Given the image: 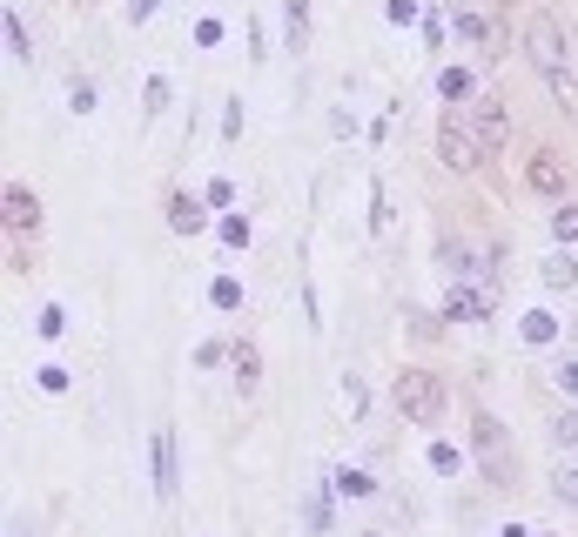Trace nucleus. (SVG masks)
I'll list each match as a JSON object with an SVG mask.
<instances>
[{"mask_svg": "<svg viewBox=\"0 0 578 537\" xmlns=\"http://www.w3.org/2000/svg\"><path fill=\"white\" fill-rule=\"evenodd\" d=\"M518 48H525V67L538 74V87L551 95V108H558L565 122H578V28H571L565 14L538 8V14H525Z\"/></svg>", "mask_w": 578, "mask_h": 537, "instance_id": "1", "label": "nucleus"}, {"mask_svg": "<svg viewBox=\"0 0 578 537\" xmlns=\"http://www.w3.org/2000/svg\"><path fill=\"white\" fill-rule=\"evenodd\" d=\"M471 464L484 471L491 491H518V477H525V457H518L512 430L491 417V410H471Z\"/></svg>", "mask_w": 578, "mask_h": 537, "instance_id": "2", "label": "nucleus"}, {"mask_svg": "<svg viewBox=\"0 0 578 537\" xmlns=\"http://www.w3.org/2000/svg\"><path fill=\"white\" fill-rule=\"evenodd\" d=\"M390 403H397V417H403V423L438 430V423H444V410H451V390H444V377H438V370L410 364V370H397V383H390Z\"/></svg>", "mask_w": 578, "mask_h": 537, "instance_id": "3", "label": "nucleus"}, {"mask_svg": "<svg viewBox=\"0 0 578 537\" xmlns=\"http://www.w3.org/2000/svg\"><path fill=\"white\" fill-rule=\"evenodd\" d=\"M438 161L451 168V175H477L491 155H484V141H477V128H471V115L464 108H444L438 115Z\"/></svg>", "mask_w": 578, "mask_h": 537, "instance_id": "4", "label": "nucleus"}, {"mask_svg": "<svg viewBox=\"0 0 578 537\" xmlns=\"http://www.w3.org/2000/svg\"><path fill=\"white\" fill-rule=\"evenodd\" d=\"M464 115H471V128H477V141H484L491 161L512 148V102H505V95H471Z\"/></svg>", "mask_w": 578, "mask_h": 537, "instance_id": "5", "label": "nucleus"}, {"mask_svg": "<svg viewBox=\"0 0 578 537\" xmlns=\"http://www.w3.org/2000/svg\"><path fill=\"white\" fill-rule=\"evenodd\" d=\"M525 189L545 196V202H565V196H571V161H565L558 148H532V161H525Z\"/></svg>", "mask_w": 578, "mask_h": 537, "instance_id": "6", "label": "nucleus"}, {"mask_svg": "<svg viewBox=\"0 0 578 537\" xmlns=\"http://www.w3.org/2000/svg\"><path fill=\"white\" fill-rule=\"evenodd\" d=\"M148 471H155V497H161V504H176V491H182V464H176V430H169V423L148 430Z\"/></svg>", "mask_w": 578, "mask_h": 537, "instance_id": "7", "label": "nucleus"}, {"mask_svg": "<svg viewBox=\"0 0 578 537\" xmlns=\"http://www.w3.org/2000/svg\"><path fill=\"white\" fill-rule=\"evenodd\" d=\"M0 222H8V235H34L41 229V196L28 182H8L0 189Z\"/></svg>", "mask_w": 578, "mask_h": 537, "instance_id": "8", "label": "nucleus"}, {"mask_svg": "<svg viewBox=\"0 0 578 537\" xmlns=\"http://www.w3.org/2000/svg\"><path fill=\"white\" fill-rule=\"evenodd\" d=\"M491 309H498V303L484 296V283H451V289H444V303H438V316H444V323H484Z\"/></svg>", "mask_w": 578, "mask_h": 537, "instance_id": "9", "label": "nucleus"}, {"mask_svg": "<svg viewBox=\"0 0 578 537\" xmlns=\"http://www.w3.org/2000/svg\"><path fill=\"white\" fill-rule=\"evenodd\" d=\"M161 215H169V229H176V235H202V229H209V196L169 189V202H161Z\"/></svg>", "mask_w": 578, "mask_h": 537, "instance_id": "10", "label": "nucleus"}, {"mask_svg": "<svg viewBox=\"0 0 578 537\" xmlns=\"http://www.w3.org/2000/svg\"><path fill=\"white\" fill-rule=\"evenodd\" d=\"M229 370H235V390H242V397H256V390H263V349H256L250 336H235V343H229Z\"/></svg>", "mask_w": 578, "mask_h": 537, "instance_id": "11", "label": "nucleus"}, {"mask_svg": "<svg viewBox=\"0 0 578 537\" xmlns=\"http://www.w3.org/2000/svg\"><path fill=\"white\" fill-rule=\"evenodd\" d=\"M451 34H458L464 48H505V28H491L477 8H451Z\"/></svg>", "mask_w": 578, "mask_h": 537, "instance_id": "12", "label": "nucleus"}, {"mask_svg": "<svg viewBox=\"0 0 578 537\" xmlns=\"http://www.w3.org/2000/svg\"><path fill=\"white\" fill-rule=\"evenodd\" d=\"M538 283H545V296H571V289H578V255H571V249H551V255L538 262Z\"/></svg>", "mask_w": 578, "mask_h": 537, "instance_id": "13", "label": "nucleus"}, {"mask_svg": "<svg viewBox=\"0 0 578 537\" xmlns=\"http://www.w3.org/2000/svg\"><path fill=\"white\" fill-rule=\"evenodd\" d=\"M283 54H309V0H283Z\"/></svg>", "mask_w": 578, "mask_h": 537, "instance_id": "14", "label": "nucleus"}, {"mask_svg": "<svg viewBox=\"0 0 578 537\" xmlns=\"http://www.w3.org/2000/svg\"><path fill=\"white\" fill-rule=\"evenodd\" d=\"M471 95H477V74L471 67H438V102L444 108H464Z\"/></svg>", "mask_w": 578, "mask_h": 537, "instance_id": "15", "label": "nucleus"}, {"mask_svg": "<svg viewBox=\"0 0 578 537\" xmlns=\"http://www.w3.org/2000/svg\"><path fill=\"white\" fill-rule=\"evenodd\" d=\"M329 491H337V484L323 477V484L303 497V530H309V537H329Z\"/></svg>", "mask_w": 578, "mask_h": 537, "instance_id": "16", "label": "nucleus"}, {"mask_svg": "<svg viewBox=\"0 0 578 537\" xmlns=\"http://www.w3.org/2000/svg\"><path fill=\"white\" fill-rule=\"evenodd\" d=\"M518 336H525L532 349H551V343H558V316H551V309H525V316H518Z\"/></svg>", "mask_w": 578, "mask_h": 537, "instance_id": "17", "label": "nucleus"}, {"mask_svg": "<svg viewBox=\"0 0 578 537\" xmlns=\"http://www.w3.org/2000/svg\"><path fill=\"white\" fill-rule=\"evenodd\" d=\"M169 102H176V81H169V74H148V87H141V122H161V115H169Z\"/></svg>", "mask_w": 578, "mask_h": 537, "instance_id": "18", "label": "nucleus"}, {"mask_svg": "<svg viewBox=\"0 0 578 537\" xmlns=\"http://www.w3.org/2000/svg\"><path fill=\"white\" fill-rule=\"evenodd\" d=\"M0 34H8V61H21V67L34 61V34H28V21H21L14 8H8V14H0Z\"/></svg>", "mask_w": 578, "mask_h": 537, "instance_id": "19", "label": "nucleus"}, {"mask_svg": "<svg viewBox=\"0 0 578 537\" xmlns=\"http://www.w3.org/2000/svg\"><path fill=\"white\" fill-rule=\"evenodd\" d=\"M329 484H337V497H377V477L357 471V464H337V471H323Z\"/></svg>", "mask_w": 578, "mask_h": 537, "instance_id": "20", "label": "nucleus"}, {"mask_svg": "<svg viewBox=\"0 0 578 537\" xmlns=\"http://www.w3.org/2000/svg\"><path fill=\"white\" fill-rule=\"evenodd\" d=\"M545 229H551V242H558V249H578V202H551Z\"/></svg>", "mask_w": 578, "mask_h": 537, "instance_id": "21", "label": "nucleus"}, {"mask_svg": "<svg viewBox=\"0 0 578 537\" xmlns=\"http://www.w3.org/2000/svg\"><path fill=\"white\" fill-rule=\"evenodd\" d=\"M216 235H222V249H250V215H242V209H222V222H216Z\"/></svg>", "mask_w": 578, "mask_h": 537, "instance_id": "22", "label": "nucleus"}, {"mask_svg": "<svg viewBox=\"0 0 578 537\" xmlns=\"http://www.w3.org/2000/svg\"><path fill=\"white\" fill-rule=\"evenodd\" d=\"M209 309H216V316H235V309H242V283H235V276H216V283H209Z\"/></svg>", "mask_w": 578, "mask_h": 537, "instance_id": "23", "label": "nucleus"}, {"mask_svg": "<svg viewBox=\"0 0 578 537\" xmlns=\"http://www.w3.org/2000/svg\"><path fill=\"white\" fill-rule=\"evenodd\" d=\"M390 222H397V202H390V189L377 182V189H370V229H377V235H390Z\"/></svg>", "mask_w": 578, "mask_h": 537, "instance_id": "24", "label": "nucleus"}, {"mask_svg": "<svg viewBox=\"0 0 578 537\" xmlns=\"http://www.w3.org/2000/svg\"><path fill=\"white\" fill-rule=\"evenodd\" d=\"M34 336H41V343H61V336H67V309H61V303H48V309L34 316Z\"/></svg>", "mask_w": 578, "mask_h": 537, "instance_id": "25", "label": "nucleus"}, {"mask_svg": "<svg viewBox=\"0 0 578 537\" xmlns=\"http://www.w3.org/2000/svg\"><path fill=\"white\" fill-rule=\"evenodd\" d=\"M551 497H558L565 510H578V464H558V471H551Z\"/></svg>", "mask_w": 578, "mask_h": 537, "instance_id": "26", "label": "nucleus"}, {"mask_svg": "<svg viewBox=\"0 0 578 537\" xmlns=\"http://www.w3.org/2000/svg\"><path fill=\"white\" fill-rule=\"evenodd\" d=\"M67 108L74 115H95V81L88 74H67Z\"/></svg>", "mask_w": 578, "mask_h": 537, "instance_id": "27", "label": "nucleus"}, {"mask_svg": "<svg viewBox=\"0 0 578 537\" xmlns=\"http://www.w3.org/2000/svg\"><path fill=\"white\" fill-rule=\"evenodd\" d=\"M383 21L390 28H418L424 21V0H383Z\"/></svg>", "mask_w": 578, "mask_h": 537, "instance_id": "28", "label": "nucleus"}, {"mask_svg": "<svg viewBox=\"0 0 578 537\" xmlns=\"http://www.w3.org/2000/svg\"><path fill=\"white\" fill-rule=\"evenodd\" d=\"M431 471H438V477H458V471H464V451L438 436V443H431Z\"/></svg>", "mask_w": 578, "mask_h": 537, "instance_id": "29", "label": "nucleus"}, {"mask_svg": "<svg viewBox=\"0 0 578 537\" xmlns=\"http://www.w3.org/2000/svg\"><path fill=\"white\" fill-rule=\"evenodd\" d=\"M344 403H350V417H357V423H364V417H370V383H364V377H357V370H350V377H344Z\"/></svg>", "mask_w": 578, "mask_h": 537, "instance_id": "30", "label": "nucleus"}, {"mask_svg": "<svg viewBox=\"0 0 578 537\" xmlns=\"http://www.w3.org/2000/svg\"><path fill=\"white\" fill-rule=\"evenodd\" d=\"M551 443H558V451H578V410H558L551 417Z\"/></svg>", "mask_w": 578, "mask_h": 537, "instance_id": "31", "label": "nucleus"}, {"mask_svg": "<svg viewBox=\"0 0 578 537\" xmlns=\"http://www.w3.org/2000/svg\"><path fill=\"white\" fill-rule=\"evenodd\" d=\"M551 383H558L565 397H578V356H558V364H551Z\"/></svg>", "mask_w": 578, "mask_h": 537, "instance_id": "32", "label": "nucleus"}, {"mask_svg": "<svg viewBox=\"0 0 578 537\" xmlns=\"http://www.w3.org/2000/svg\"><path fill=\"white\" fill-rule=\"evenodd\" d=\"M222 141H242V95L222 102Z\"/></svg>", "mask_w": 578, "mask_h": 537, "instance_id": "33", "label": "nucleus"}, {"mask_svg": "<svg viewBox=\"0 0 578 537\" xmlns=\"http://www.w3.org/2000/svg\"><path fill=\"white\" fill-rule=\"evenodd\" d=\"M202 196H209V209H235V182H229V175H216Z\"/></svg>", "mask_w": 578, "mask_h": 537, "instance_id": "34", "label": "nucleus"}, {"mask_svg": "<svg viewBox=\"0 0 578 537\" xmlns=\"http://www.w3.org/2000/svg\"><path fill=\"white\" fill-rule=\"evenodd\" d=\"M222 34H229V28H222L216 14H202V21H196V48H222Z\"/></svg>", "mask_w": 578, "mask_h": 537, "instance_id": "35", "label": "nucleus"}, {"mask_svg": "<svg viewBox=\"0 0 578 537\" xmlns=\"http://www.w3.org/2000/svg\"><path fill=\"white\" fill-rule=\"evenodd\" d=\"M34 383H41L48 397H61V390H67V370H61V364H41V370H34Z\"/></svg>", "mask_w": 578, "mask_h": 537, "instance_id": "36", "label": "nucleus"}, {"mask_svg": "<svg viewBox=\"0 0 578 537\" xmlns=\"http://www.w3.org/2000/svg\"><path fill=\"white\" fill-rule=\"evenodd\" d=\"M329 135H337V141H357V115L337 108V115H329Z\"/></svg>", "mask_w": 578, "mask_h": 537, "instance_id": "37", "label": "nucleus"}, {"mask_svg": "<svg viewBox=\"0 0 578 537\" xmlns=\"http://www.w3.org/2000/svg\"><path fill=\"white\" fill-rule=\"evenodd\" d=\"M196 364H202V370H222V364H229V349H222V343H202V349H196Z\"/></svg>", "mask_w": 578, "mask_h": 537, "instance_id": "38", "label": "nucleus"}, {"mask_svg": "<svg viewBox=\"0 0 578 537\" xmlns=\"http://www.w3.org/2000/svg\"><path fill=\"white\" fill-rule=\"evenodd\" d=\"M155 14H161V0H128V21H135V28H148Z\"/></svg>", "mask_w": 578, "mask_h": 537, "instance_id": "39", "label": "nucleus"}, {"mask_svg": "<svg viewBox=\"0 0 578 537\" xmlns=\"http://www.w3.org/2000/svg\"><path fill=\"white\" fill-rule=\"evenodd\" d=\"M303 316H309V329H323V303H316V283H303Z\"/></svg>", "mask_w": 578, "mask_h": 537, "instance_id": "40", "label": "nucleus"}, {"mask_svg": "<svg viewBox=\"0 0 578 537\" xmlns=\"http://www.w3.org/2000/svg\"><path fill=\"white\" fill-rule=\"evenodd\" d=\"M491 537H538V530H525V524H498Z\"/></svg>", "mask_w": 578, "mask_h": 537, "instance_id": "41", "label": "nucleus"}, {"mask_svg": "<svg viewBox=\"0 0 578 537\" xmlns=\"http://www.w3.org/2000/svg\"><path fill=\"white\" fill-rule=\"evenodd\" d=\"M8 537H28V524H14V530H8Z\"/></svg>", "mask_w": 578, "mask_h": 537, "instance_id": "42", "label": "nucleus"}, {"mask_svg": "<svg viewBox=\"0 0 578 537\" xmlns=\"http://www.w3.org/2000/svg\"><path fill=\"white\" fill-rule=\"evenodd\" d=\"M357 537H383V530H357Z\"/></svg>", "mask_w": 578, "mask_h": 537, "instance_id": "43", "label": "nucleus"}, {"mask_svg": "<svg viewBox=\"0 0 578 537\" xmlns=\"http://www.w3.org/2000/svg\"><path fill=\"white\" fill-rule=\"evenodd\" d=\"M571 343H578V323H571Z\"/></svg>", "mask_w": 578, "mask_h": 537, "instance_id": "44", "label": "nucleus"}]
</instances>
